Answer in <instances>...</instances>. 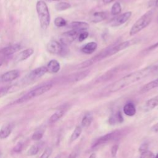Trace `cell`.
Masks as SVG:
<instances>
[{
    "label": "cell",
    "mask_w": 158,
    "mask_h": 158,
    "mask_svg": "<svg viewBox=\"0 0 158 158\" xmlns=\"http://www.w3.org/2000/svg\"><path fill=\"white\" fill-rule=\"evenodd\" d=\"M157 66L153 65L144 67L142 69L133 72L120 78L117 81L109 85L107 88V92L114 93L125 88L139 80H141L148 76L156 74Z\"/></svg>",
    "instance_id": "6da1fadb"
},
{
    "label": "cell",
    "mask_w": 158,
    "mask_h": 158,
    "mask_svg": "<svg viewBox=\"0 0 158 158\" xmlns=\"http://www.w3.org/2000/svg\"><path fill=\"white\" fill-rule=\"evenodd\" d=\"M120 51H122V46L120 43L113 44V45L109 46L107 48L103 49L102 51H101L99 53H98L96 56H93L92 58H90V59L80 63L78 65V69H81L88 67L93 65L94 64L104 59V58H106L110 56L114 55L115 54L118 52Z\"/></svg>",
    "instance_id": "7a4b0ae2"
},
{
    "label": "cell",
    "mask_w": 158,
    "mask_h": 158,
    "mask_svg": "<svg viewBox=\"0 0 158 158\" xmlns=\"http://www.w3.org/2000/svg\"><path fill=\"white\" fill-rule=\"evenodd\" d=\"M154 16V10L151 9L141 15L132 25L129 35L133 36L147 27L151 22Z\"/></svg>",
    "instance_id": "3957f363"
},
{
    "label": "cell",
    "mask_w": 158,
    "mask_h": 158,
    "mask_svg": "<svg viewBox=\"0 0 158 158\" xmlns=\"http://www.w3.org/2000/svg\"><path fill=\"white\" fill-rule=\"evenodd\" d=\"M37 14L40 20L41 27L45 30L50 23V14L46 3L42 0L38 1L36 5Z\"/></svg>",
    "instance_id": "277c9868"
},
{
    "label": "cell",
    "mask_w": 158,
    "mask_h": 158,
    "mask_svg": "<svg viewBox=\"0 0 158 158\" xmlns=\"http://www.w3.org/2000/svg\"><path fill=\"white\" fill-rule=\"evenodd\" d=\"M52 87V83L51 82L46 83L40 86H38L37 88L33 89V90L30 91V92H28V93H27L26 94H25L24 96L19 98V99H17L15 102L19 104V103L26 102L28 100L33 99V98L37 97L38 96H40L46 93L47 91L50 90Z\"/></svg>",
    "instance_id": "5b68a950"
},
{
    "label": "cell",
    "mask_w": 158,
    "mask_h": 158,
    "mask_svg": "<svg viewBox=\"0 0 158 158\" xmlns=\"http://www.w3.org/2000/svg\"><path fill=\"white\" fill-rule=\"evenodd\" d=\"M81 32V31H80ZM80 32L74 30H71L70 31H66L62 34L60 41L61 44L63 45H69L72 43L77 38H78V36Z\"/></svg>",
    "instance_id": "8992f818"
},
{
    "label": "cell",
    "mask_w": 158,
    "mask_h": 158,
    "mask_svg": "<svg viewBox=\"0 0 158 158\" xmlns=\"http://www.w3.org/2000/svg\"><path fill=\"white\" fill-rule=\"evenodd\" d=\"M132 15V12L131 11H128L124 12L116 17H115L111 22L110 25L112 27H118L125 23L127 20L131 17Z\"/></svg>",
    "instance_id": "52a82bcc"
},
{
    "label": "cell",
    "mask_w": 158,
    "mask_h": 158,
    "mask_svg": "<svg viewBox=\"0 0 158 158\" xmlns=\"http://www.w3.org/2000/svg\"><path fill=\"white\" fill-rule=\"evenodd\" d=\"M47 51L54 54H59L62 52L63 46L61 43L54 40L49 41L46 46Z\"/></svg>",
    "instance_id": "ba28073f"
},
{
    "label": "cell",
    "mask_w": 158,
    "mask_h": 158,
    "mask_svg": "<svg viewBox=\"0 0 158 158\" xmlns=\"http://www.w3.org/2000/svg\"><path fill=\"white\" fill-rule=\"evenodd\" d=\"M47 69L45 66H41L38 68H36L32 71H31L28 75L27 76L26 78L28 80H33L38 79L42 77L47 72Z\"/></svg>",
    "instance_id": "9c48e42d"
},
{
    "label": "cell",
    "mask_w": 158,
    "mask_h": 158,
    "mask_svg": "<svg viewBox=\"0 0 158 158\" xmlns=\"http://www.w3.org/2000/svg\"><path fill=\"white\" fill-rule=\"evenodd\" d=\"M118 134V131H114V132H111V133H109L100 138H99L96 141L95 143L93 144V148L96 147L99 145H101L102 144L106 143L109 142V141L113 139Z\"/></svg>",
    "instance_id": "30bf717a"
},
{
    "label": "cell",
    "mask_w": 158,
    "mask_h": 158,
    "mask_svg": "<svg viewBox=\"0 0 158 158\" xmlns=\"http://www.w3.org/2000/svg\"><path fill=\"white\" fill-rule=\"evenodd\" d=\"M19 76V72L17 70H12L3 73L1 77L0 80L2 82H9L12 81Z\"/></svg>",
    "instance_id": "8fae6325"
},
{
    "label": "cell",
    "mask_w": 158,
    "mask_h": 158,
    "mask_svg": "<svg viewBox=\"0 0 158 158\" xmlns=\"http://www.w3.org/2000/svg\"><path fill=\"white\" fill-rule=\"evenodd\" d=\"M89 25L88 23L81 21H73L71 22L69 25V27L72 30H74L79 32L85 31L89 28Z\"/></svg>",
    "instance_id": "7c38bea8"
},
{
    "label": "cell",
    "mask_w": 158,
    "mask_h": 158,
    "mask_svg": "<svg viewBox=\"0 0 158 158\" xmlns=\"http://www.w3.org/2000/svg\"><path fill=\"white\" fill-rule=\"evenodd\" d=\"M20 48L21 47L19 44H14L4 48L0 51V53L4 56H9L19 51Z\"/></svg>",
    "instance_id": "4fadbf2b"
},
{
    "label": "cell",
    "mask_w": 158,
    "mask_h": 158,
    "mask_svg": "<svg viewBox=\"0 0 158 158\" xmlns=\"http://www.w3.org/2000/svg\"><path fill=\"white\" fill-rule=\"evenodd\" d=\"M107 17V12L104 11H99L93 13L90 17V21L93 23H99L101 22Z\"/></svg>",
    "instance_id": "5bb4252c"
},
{
    "label": "cell",
    "mask_w": 158,
    "mask_h": 158,
    "mask_svg": "<svg viewBox=\"0 0 158 158\" xmlns=\"http://www.w3.org/2000/svg\"><path fill=\"white\" fill-rule=\"evenodd\" d=\"M118 71V67H116L114 68H112L110 70L107 71L99 77L97 78V82H102L106 80H108L113 77V76Z\"/></svg>",
    "instance_id": "9a60e30c"
},
{
    "label": "cell",
    "mask_w": 158,
    "mask_h": 158,
    "mask_svg": "<svg viewBox=\"0 0 158 158\" xmlns=\"http://www.w3.org/2000/svg\"><path fill=\"white\" fill-rule=\"evenodd\" d=\"M33 53V50L31 48H28L25 50L21 51L19 54L17 55L15 58V62H21L26 60L29 57H30Z\"/></svg>",
    "instance_id": "2e32d148"
},
{
    "label": "cell",
    "mask_w": 158,
    "mask_h": 158,
    "mask_svg": "<svg viewBox=\"0 0 158 158\" xmlns=\"http://www.w3.org/2000/svg\"><path fill=\"white\" fill-rule=\"evenodd\" d=\"M46 69L48 72H50L52 73H57L60 69V64L57 60H55V59L51 60L48 62L46 66Z\"/></svg>",
    "instance_id": "e0dca14e"
},
{
    "label": "cell",
    "mask_w": 158,
    "mask_h": 158,
    "mask_svg": "<svg viewBox=\"0 0 158 158\" xmlns=\"http://www.w3.org/2000/svg\"><path fill=\"white\" fill-rule=\"evenodd\" d=\"M98 44L94 41H91L86 43L81 48V52L86 54H91L93 53L97 49Z\"/></svg>",
    "instance_id": "ac0fdd59"
},
{
    "label": "cell",
    "mask_w": 158,
    "mask_h": 158,
    "mask_svg": "<svg viewBox=\"0 0 158 158\" xmlns=\"http://www.w3.org/2000/svg\"><path fill=\"white\" fill-rule=\"evenodd\" d=\"M158 106V96H156L154 98H152L148 100L144 104V110H150L155 108Z\"/></svg>",
    "instance_id": "d6986e66"
},
{
    "label": "cell",
    "mask_w": 158,
    "mask_h": 158,
    "mask_svg": "<svg viewBox=\"0 0 158 158\" xmlns=\"http://www.w3.org/2000/svg\"><path fill=\"white\" fill-rule=\"evenodd\" d=\"M123 112L128 116H133L136 112L135 106L132 102L127 103L123 108Z\"/></svg>",
    "instance_id": "ffe728a7"
},
{
    "label": "cell",
    "mask_w": 158,
    "mask_h": 158,
    "mask_svg": "<svg viewBox=\"0 0 158 158\" xmlns=\"http://www.w3.org/2000/svg\"><path fill=\"white\" fill-rule=\"evenodd\" d=\"M158 87V78L146 83L141 89V93H146Z\"/></svg>",
    "instance_id": "44dd1931"
},
{
    "label": "cell",
    "mask_w": 158,
    "mask_h": 158,
    "mask_svg": "<svg viewBox=\"0 0 158 158\" xmlns=\"http://www.w3.org/2000/svg\"><path fill=\"white\" fill-rule=\"evenodd\" d=\"M89 73V70H85L81 72L75 73L72 75L71 80L73 81H80L84 79L85 77H86Z\"/></svg>",
    "instance_id": "7402d4cb"
},
{
    "label": "cell",
    "mask_w": 158,
    "mask_h": 158,
    "mask_svg": "<svg viewBox=\"0 0 158 158\" xmlns=\"http://www.w3.org/2000/svg\"><path fill=\"white\" fill-rule=\"evenodd\" d=\"M123 120V119L121 112L118 111L110 117L109 119V122L110 123V124H115L118 123H122Z\"/></svg>",
    "instance_id": "603a6c76"
},
{
    "label": "cell",
    "mask_w": 158,
    "mask_h": 158,
    "mask_svg": "<svg viewBox=\"0 0 158 158\" xmlns=\"http://www.w3.org/2000/svg\"><path fill=\"white\" fill-rule=\"evenodd\" d=\"M12 128L10 125L4 126L0 130V139H5L7 138L11 133Z\"/></svg>",
    "instance_id": "cb8c5ba5"
},
{
    "label": "cell",
    "mask_w": 158,
    "mask_h": 158,
    "mask_svg": "<svg viewBox=\"0 0 158 158\" xmlns=\"http://www.w3.org/2000/svg\"><path fill=\"white\" fill-rule=\"evenodd\" d=\"M64 114V111L63 110H59L55 113H54L49 119V122L50 123H53L59 120Z\"/></svg>",
    "instance_id": "d4e9b609"
},
{
    "label": "cell",
    "mask_w": 158,
    "mask_h": 158,
    "mask_svg": "<svg viewBox=\"0 0 158 158\" xmlns=\"http://www.w3.org/2000/svg\"><path fill=\"white\" fill-rule=\"evenodd\" d=\"M93 121V116L91 114H86L81 120V125L83 127H88Z\"/></svg>",
    "instance_id": "484cf974"
},
{
    "label": "cell",
    "mask_w": 158,
    "mask_h": 158,
    "mask_svg": "<svg viewBox=\"0 0 158 158\" xmlns=\"http://www.w3.org/2000/svg\"><path fill=\"white\" fill-rule=\"evenodd\" d=\"M70 7H71V5L69 2L60 1L56 4L55 9L58 11H62L70 8Z\"/></svg>",
    "instance_id": "4316f807"
},
{
    "label": "cell",
    "mask_w": 158,
    "mask_h": 158,
    "mask_svg": "<svg viewBox=\"0 0 158 158\" xmlns=\"http://www.w3.org/2000/svg\"><path fill=\"white\" fill-rule=\"evenodd\" d=\"M81 131H82V128L80 126L76 127L70 136V141L73 142V141H75L80 136V135L81 133Z\"/></svg>",
    "instance_id": "83f0119b"
},
{
    "label": "cell",
    "mask_w": 158,
    "mask_h": 158,
    "mask_svg": "<svg viewBox=\"0 0 158 158\" xmlns=\"http://www.w3.org/2000/svg\"><path fill=\"white\" fill-rule=\"evenodd\" d=\"M122 11V7L118 2H115L112 6L111 8V14L113 15H118Z\"/></svg>",
    "instance_id": "f1b7e54d"
},
{
    "label": "cell",
    "mask_w": 158,
    "mask_h": 158,
    "mask_svg": "<svg viewBox=\"0 0 158 158\" xmlns=\"http://www.w3.org/2000/svg\"><path fill=\"white\" fill-rule=\"evenodd\" d=\"M54 23L57 27H62L67 25V21L63 17H56L54 19Z\"/></svg>",
    "instance_id": "f546056e"
},
{
    "label": "cell",
    "mask_w": 158,
    "mask_h": 158,
    "mask_svg": "<svg viewBox=\"0 0 158 158\" xmlns=\"http://www.w3.org/2000/svg\"><path fill=\"white\" fill-rule=\"evenodd\" d=\"M38 151H39V148L36 145H33L27 151V154L28 156H33L36 155L38 152Z\"/></svg>",
    "instance_id": "4dcf8cb0"
},
{
    "label": "cell",
    "mask_w": 158,
    "mask_h": 158,
    "mask_svg": "<svg viewBox=\"0 0 158 158\" xmlns=\"http://www.w3.org/2000/svg\"><path fill=\"white\" fill-rule=\"evenodd\" d=\"M52 149L51 147L46 148L44 151V152H43V154H41L40 158H49V157L51 156L52 153Z\"/></svg>",
    "instance_id": "1f68e13d"
},
{
    "label": "cell",
    "mask_w": 158,
    "mask_h": 158,
    "mask_svg": "<svg viewBox=\"0 0 158 158\" xmlns=\"http://www.w3.org/2000/svg\"><path fill=\"white\" fill-rule=\"evenodd\" d=\"M89 35V33L86 31H82L80 32L78 36V40L79 41H83L85 40H86Z\"/></svg>",
    "instance_id": "d6a6232c"
},
{
    "label": "cell",
    "mask_w": 158,
    "mask_h": 158,
    "mask_svg": "<svg viewBox=\"0 0 158 158\" xmlns=\"http://www.w3.org/2000/svg\"><path fill=\"white\" fill-rule=\"evenodd\" d=\"M140 158H156V156L153 154V152L147 151L141 154Z\"/></svg>",
    "instance_id": "836d02e7"
},
{
    "label": "cell",
    "mask_w": 158,
    "mask_h": 158,
    "mask_svg": "<svg viewBox=\"0 0 158 158\" xmlns=\"http://www.w3.org/2000/svg\"><path fill=\"white\" fill-rule=\"evenodd\" d=\"M43 136V132H41V131H36L33 134V135L31 136V138H32L33 140L39 141L40 139H41L42 138Z\"/></svg>",
    "instance_id": "e575fe53"
},
{
    "label": "cell",
    "mask_w": 158,
    "mask_h": 158,
    "mask_svg": "<svg viewBox=\"0 0 158 158\" xmlns=\"http://www.w3.org/2000/svg\"><path fill=\"white\" fill-rule=\"evenodd\" d=\"M148 144L147 143H143L140 145L139 148V152H141V154L144 152L148 151Z\"/></svg>",
    "instance_id": "d590c367"
},
{
    "label": "cell",
    "mask_w": 158,
    "mask_h": 158,
    "mask_svg": "<svg viewBox=\"0 0 158 158\" xmlns=\"http://www.w3.org/2000/svg\"><path fill=\"white\" fill-rule=\"evenodd\" d=\"M118 147L119 146H118V144H114L112 146V147L111 148V154L113 157H115L116 156L117 151L118 149Z\"/></svg>",
    "instance_id": "8d00e7d4"
},
{
    "label": "cell",
    "mask_w": 158,
    "mask_h": 158,
    "mask_svg": "<svg viewBox=\"0 0 158 158\" xmlns=\"http://www.w3.org/2000/svg\"><path fill=\"white\" fill-rule=\"evenodd\" d=\"M22 148H23V144L22 143H18L17 144V145L14 148L13 151L15 152H17V153L20 152L22 151Z\"/></svg>",
    "instance_id": "74e56055"
},
{
    "label": "cell",
    "mask_w": 158,
    "mask_h": 158,
    "mask_svg": "<svg viewBox=\"0 0 158 158\" xmlns=\"http://www.w3.org/2000/svg\"><path fill=\"white\" fill-rule=\"evenodd\" d=\"M77 155H78V152L77 151H74L70 153V154L69 156V158H76Z\"/></svg>",
    "instance_id": "f35d334b"
},
{
    "label": "cell",
    "mask_w": 158,
    "mask_h": 158,
    "mask_svg": "<svg viewBox=\"0 0 158 158\" xmlns=\"http://www.w3.org/2000/svg\"><path fill=\"white\" fill-rule=\"evenodd\" d=\"M151 130L154 133H158V122L151 128Z\"/></svg>",
    "instance_id": "ab89813d"
},
{
    "label": "cell",
    "mask_w": 158,
    "mask_h": 158,
    "mask_svg": "<svg viewBox=\"0 0 158 158\" xmlns=\"http://www.w3.org/2000/svg\"><path fill=\"white\" fill-rule=\"evenodd\" d=\"M157 47H158V42H157L156 43L152 45L151 46L149 47V48H148V51H151V50H152V49H155V48H157Z\"/></svg>",
    "instance_id": "60d3db41"
},
{
    "label": "cell",
    "mask_w": 158,
    "mask_h": 158,
    "mask_svg": "<svg viewBox=\"0 0 158 158\" xmlns=\"http://www.w3.org/2000/svg\"><path fill=\"white\" fill-rule=\"evenodd\" d=\"M115 0H102L103 2L105 3V4H109L113 1H114Z\"/></svg>",
    "instance_id": "b9f144b4"
},
{
    "label": "cell",
    "mask_w": 158,
    "mask_h": 158,
    "mask_svg": "<svg viewBox=\"0 0 158 158\" xmlns=\"http://www.w3.org/2000/svg\"><path fill=\"white\" fill-rule=\"evenodd\" d=\"M89 158H96V154H95L94 153L91 154L89 156Z\"/></svg>",
    "instance_id": "7bdbcfd3"
},
{
    "label": "cell",
    "mask_w": 158,
    "mask_h": 158,
    "mask_svg": "<svg viewBox=\"0 0 158 158\" xmlns=\"http://www.w3.org/2000/svg\"><path fill=\"white\" fill-rule=\"evenodd\" d=\"M2 63H3V59H0V67L2 65Z\"/></svg>",
    "instance_id": "ee69618b"
},
{
    "label": "cell",
    "mask_w": 158,
    "mask_h": 158,
    "mask_svg": "<svg viewBox=\"0 0 158 158\" xmlns=\"http://www.w3.org/2000/svg\"><path fill=\"white\" fill-rule=\"evenodd\" d=\"M3 154L2 152H0V158H3Z\"/></svg>",
    "instance_id": "f6af8a7d"
},
{
    "label": "cell",
    "mask_w": 158,
    "mask_h": 158,
    "mask_svg": "<svg viewBox=\"0 0 158 158\" xmlns=\"http://www.w3.org/2000/svg\"><path fill=\"white\" fill-rule=\"evenodd\" d=\"M156 6L158 7V0L156 1Z\"/></svg>",
    "instance_id": "bcb514c9"
},
{
    "label": "cell",
    "mask_w": 158,
    "mask_h": 158,
    "mask_svg": "<svg viewBox=\"0 0 158 158\" xmlns=\"http://www.w3.org/2000/svg\"><path fill=\"white\" fill-rule=\"evenodd\" d=\"M54 158H60V155H57V156H56Z\"/></svg>",
    "instance_id": "7dc6e473"
},
{
    "label": "cell",
    "mask_w": 158,
    "mask_h": 158,
    "mask_svg": "<svg viewBox=\"0 0 158 158\" xmlns=\"http://www.w3.org/2000/svg\"><path fill=\"white\" fill-rule=\"evenodd\" d=\"M156 66H157V72H156V74L158 73V64H156Z\"/></svg>",
    "instance_id": "c3c4849f"
},
{
    "label": "cell",
    "mask_w": 158,
    "mask_h": 158,
    "mask_svg": "<svg viewBox=\"0 0 158 158\" xmlns=\"http://www.w3.org/2000/svg\"><path fill=\"white\" fill-rule=\"evenodd\" d=\"M48 1H61V0H47Z\"/></svg>",
    "instance_id": "681fc988"
},
{
    "label": "cell",
    "mask_w": 158,
    "mask_h": 158,
    "mask_svg": "<svg viewBox=\"0 0 158 158\" xmlns=\"http://www.w3.org/2000/svg\"><path fill=\"white\" fill-rule=\"evenodd\" d=\"M156 158H158V153L156 154Z\"/></svg>",
    "instance_id": "f907efd6"
},
{
    "label": "cell",
    "mask_w": 158,
    "mask_h": 158,
    "mask_svg": "<svg viewBox=\"0 0 158 158\" xmlns=\"http://www.w3.org/2000/svg\"><path fill=\"white\" fill-rule=\"evenodd\" d=\"M157 22H158V17H157Z\"/></svg>",
    "instance_id": "816d5d0a"
}]
</instances>
